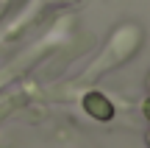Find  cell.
I'll list each match as a JSON object with an SVG mask.
<instances>
[{"label":"cell","mask_w":150,"mask_h":148,"mask_svg":"<svg viewBox=\"0 0 150 148\" xmlns=\"http://www.w3.org/2000/svg\"><path fill=\"white\" fill-rule=\"evenodd\" d=\"M147 145H150V132H147Z\"/></svg>","instance_id":"3"},{"label":"cell","mask_w":150,"mask_h":148,"mask_svg":"<svg viewBox=\"0 0 150 148\" xmlns=\"http://www.w3.org/2000/svg\"><path fill=\"white\" fill-rule=\"evenodd\" d=\"M83 106H86V112H89L92 117H97V120H111V115H114V106L108 104V98L100 95V92H89L83 98Z\"/></svg>","instance_id":"1"},{"label":"cell","mask_w":150,"mask_h":148,"mask_svg":"<svg viewBox=\"0 0 150 148\" xmlns=\"http://www.w3.org/2000/svg\"><path fill=\"white\" fill-rule=\"evenodd\" d=\"M142 109H145V117H147V120H150V98L145 101V106H142Z\"/></svg>","instance_id":"2"}]
</instances>
